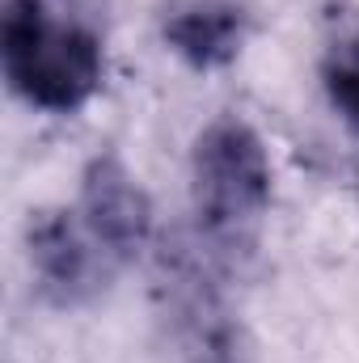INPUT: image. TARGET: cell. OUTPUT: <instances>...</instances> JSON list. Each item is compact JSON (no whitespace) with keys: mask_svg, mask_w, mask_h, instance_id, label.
Instances as JSON below:
<instances>
[{"mask_svg":"<svg viewBox=\"0 0 359 363\" xmlns=\"http://www.w3.org/2000/svg\"><path fill=\"white\" fill-rule=\"evenodd\" d=\"M0 60L9 89L47 114L81 110L106 77L97 30L55 0H4Z\"/></svg>","mask_w":359,"mask_h":363,"instance_id":"6da1fadb","label":"cell"},{"mask_svg":"<svg viewBox=\"0 0 359 363\" xmlns=\"http://www.w3.org/2000/svg\"><path fill=\"white\" fill-rule=\"evenodd\" d=\"M153 308L182 363H254L250 334L233 308L216 250L170 237L153 254Z\"/></svg>","mask_w":359,"mask_h":363,"instance_id":"7a4b0ae2","label":"cell"},{"mask_svg":"<svg viewBox=\"0 0 359 363\" xmlns=\"http://www.w3.org/2000/svg\"><path fill=\"white\" fill-rule=\"evenodd\" d=\"M270 169L263 135L237 118H211L190 148V199L199 216V237L216 254L250 250L270 207Z\"/></svg>","mask_w":359,"mask_h":363,"instance_id":"3957f363","label":"cell"},{"mask_svg":"<svg viewBox=\"0 0 359 363\" xmlns=\"http://www.w3.org/2000/svg\"><path fill=\"white\" fill-rule=\"evenodd\" d=\"M26 258L38 283V296L55 308H81L93 304L110 274L118 271L114 258L89 237L77 207H38L26 224Z\"/></svg>","mask_w":359,"mask_h":363,"instance_id":"277c9868","label":"cell"},{"mask_svg":"<svg viewBox=\"0 0 359 363\" xmlns=\"http://www.w3.org/2000/svg\"><path fill=\"white\" fill-rule=\"evenodd\" d=\"M77 216L89 228L93 241L114 258V267H127L157 245L153 199H148L144 182L127 169V161L114 152H97L81 169Z\"/></svg>","mask_w":359,"mask_h":363,"instance_id":"5b68a950","label":"cell"},{"mask_svg":"<svg viewBox=\"0 0 359 363\" xmlns=\"http://www.w3.org/2000/svg\"><path fill=\"white\" fill-rule=\"evenodd\" d=\"M157 26L165 47L190 68H228L250 38L254 0H161Z\"/></svg>","mask_w":359,"mask_h":363,"instance_id":"8992f818","label":"cell"},{"mask_svg":"<svg viewBox=\"0 0 359 363\" xmlns=\"http://www.w3.org/2000/svg\"><path fill=\"white\" fill-rule=\"evenodd\" d=\"M321 85H326V97L330 106L351 123L359 127V30L338 38L326 60H321Z\"/></svg>","mask_w":359,"mask_h":363,"instance_id":"52a82bcc","label":"cell"}]
</instances>
